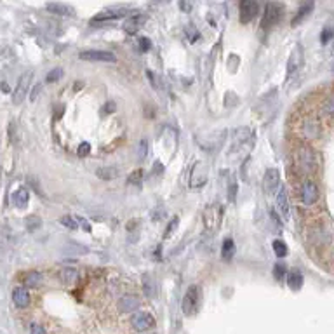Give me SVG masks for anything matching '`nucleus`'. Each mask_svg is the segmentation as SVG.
Here are the masks:
<instances>
[{"mask_svg": "<svg viewBox=\"0 0 334 334\" xmlns=\"http://www.w3.org/2000/svg\"><path fill=\"white\" fill-rule=\"evenodd\" d=\"M178 221H179L178 218H172V219H171V223H169V228H167V230L164 231V239H167V237H171L172 231H174L176 228H178Z\"/></svg>", "mask_w": 334, "mask_h": 334, "instance_id": "58836bf2", "label": "nucleus"}, {"mask_svg": "<svg viewBox=\"0 0 334 334\" xmlns=\"http://www.w3.org/2000/svg\"><path fill=\"white\" fill-rule=\"evenodd\" d=\"M280 188V172L275 167H270L263 176V190L267 195H275Z\"/></svg>", "mask_w": 334, "mask_h": 334, "instance_id": "0eeeda50", "label": "nucleus"}, {"mask_svg": "<svg viewBox=\"0 0 334 334\" xmlns=\"http://www.w3.org/2000/svg\"><path fill=\"white\" fill-rule=\"evenodd\" d=\"M12 301L18 308H26L30 305V294H28L26 287H14L12 289Z\"/></svg>", "mask_w": 334, "mask_h": 334, "instance_id": "2eb2a0df", "label": "nucleus"}, {"mask_svg": "<svg viewBox=\"0 0 334 334\" xmlns=\"http://www.w3.org/2000/svg\"><path fill=\"white\" fill-rule=\"evenodd\" d=\"M206 181H207V174H206V169H204V164L202 162L195 164L193 172H191V187H202V185H206Z\"/></svg>", "mask_w": 334, "mask_h": 334, "instance_id": "f3484780", "label": "nucleus"}, {"mask_svg": "<svg viewBox=\"0 0 334 334\" xmlns=\"http://www.w3.org/2000/svg\"><path fill=\"white\" fill-rule=\"evenodd\" d=\"M145 21L143 16H129L127 20L124 21V32L129 33V35H134L136 32L139 30V26H141V23Z\"/></svg>", "mask_w": 334, "mask_h": 334, "instance_id": "a211bd4d", "label": "nucleus"}, {"mask_svg": "<svg viewBox=\"0 0 334 334\" xmlns=\"http://www.w3.org/2000/svg\"><path fill=\"white\" fill-rule=\"evenodd\" d=\"M28 202H30V191L26 188H18L14 193H12V204L18 207V209H26Z\"/></svg>", "mask_w": 334, "mask_h": 334, "instance_id": "dca6fc26", "label": "nucleus"}, {"mask_svg": "<svg viewBox=\"0 0 334 334\" xmlns=\"http://www.w3.org/2000/svg\"><path fill=\"white\" fill-rule=\"evenodd\" d=\"M301 200L305 206H313L318 202V197H320V190H318V185L315 183L313 179H305L301 183Z\"/></svg>", "mask_w": 334, "mask_h": 334, "instance_id": "20e7f679", "label": "nucleus"}, {"mask_svg": "<svg viewBox=\"0 0 334 334\" xmlns=\"http://www.w3.org/2000/svg\"><path fill=\"white\" fill-rule=\"evenodd\" d=\"M239 12H240V21L242 23H249L250 20H254L259 12V4L258 2H249V0H244L239 5Z\"/></svg>", "mask_w": 334, "mask_h": 334, "instance_id": "9b49d317", "label": "nucleus"}, {"mask_svg": "<svg viewBox=\"0 0 334 334\" xmlns=\"http://www.w3.org/2000/svg\"><path fill=\"white\" fill-rule=\"evenodd\" d=\"M303 136L306 139H317L320 136V131H322V125H320V120H318L317 115H308L305 120H303L301 125Z\"/></svg>", "mask_w": 334, "mask_h": 334, "instance_id": "1a4fd4ad", "label": "nucleus"}, {"mask_svg": "<svg viewBox=\"0 0 334 334\" xmlns=\"http://www.w3.org/2000/svg\"><path fill=\"white\" fill-rule=\"evenodd\" d=\"M223 214H225V209H223V206H219V204H211V206L206 207V211H204V214H202L206 233L212 235L218 231L219 225H221Z\"/></svg>", "mask_w": 334, "mask_h": 334, "instance_id": "f03ea898", "label": "nucleus"}, {"mask_svg": "<svg viewBox=\"0 0 334 334\" xmlns=\"http://www.w3.org/2000/svg\"><path fill=\"white\" fill-rule=\"evenodd\" d=\"M139 44H141V51H148V49L151 47V45H150V40H148L146 37H143V39H139Z\"/></svg>", "mask_w": 334, "mask_h": 334, "instance_id": "a18cd8bd", "label": "nucleus"}, {"mask_svg": "<svg viewBox=\"0 0 334 334\" xmlns=\"http://www.w3.org/2000/svg\"><path fill=\"white\" fill-rule=\"evenodd\" d=\"M61 223H63L66 228H72V230L77 228V219L72 218V216H63V218H61Z\"/></svg>", "mask_w": 334, "mask_h": 334, "instance_id": "4c0bfd02", "label": "nucleus"}, {"mask_svg": "<svg viewBox=\"0 0 334 334\" xmlns=\"http://www.w3.org/2000/svg\"><path fill=\"white\" fill-rule=\"evenodd\" d=\"M334 35V30L331 26H326L324 28V32H322V37H320V40H322V44H329L331 39H333Z\"/></svg>", "mask_w": 334, "mask_h": 334, "instance_id": "e433bc0d", "label": "nucleus"}, {"mask_svg": "<svg viewBox=\"0 0 334 334\" xmlns=\"http://www.w3.org/2000/svg\"><path fill=\"white\" fill-rule=\"evenodd\" d=\"M79 223H82V227L85 228V231H91V227H89V223L85 219H79Z\"/></svg>", "mask_w": 334, "mask_h": 334, "instance_id": "49530a36", "label": "nucleus"}, {"mask_svg": "<svg viewBox=\"0 0 334 334\" xmlns=\"http://www.w3.org/2000/svg\"><path fill=\"white\" fill-rule=\"evenodd\" d=\"M294 164L301 174H313L317 171V155L308 145H299L294 150Z\"/></svg>", "mask_w": 334, "mask_h": 334, "instance_id": "f257e3e1", "label": "nucleus"}, {"mask_svg": "<svg viewBox=\"0 0 334 334\" xmlns=\"http://www.w3.org/2000/svg\"><path fill=\"white\" fill-rule=\"evenodd\" d=\"M141 284H143V292L148 296V298H153V296L157 294L155 278L151 277L150 273H145L143 275V280H141Z\"/></svg>", "mask_w": 334, "mask_h": 334, "instance_id": "412c9836", "label": "nucleus"}, {"mask_svg": "<svg viewBox=\"0 0 334 334\" xmlns=\"http://www.w3.org/2000/svg\"><path fill=\"white\" fill-rule=\"evenodd\" d=\"M199 299H200L199 286H190V287H188V291L185 292V296H183V301H181V308H183V313L187 315V317H191V315L197 312Z\"/></svg>", "mask_w": 334, "mask_h": 334, "instance_id": "7ed1b4c3", "label": "nucleus"}, {"mask_svg": "<svg viewBox=\"0 0 334 334\" xmlns=\"http://www.w3.org/2000/svg\"><path fill=\"white\" fill-rule=\"evenodd\" d=\"M131 326L134 327L136 331H148L155 326V318L151 317L148 312H136L134 315L131 317Z\"/></svg>", "mask_w": 334, "mask_h": 334, "instance_id": "9d476101", "label": "nucleus"}, {"mask_svg": "<svg viewBox=\"0 0 334 334\" xmlns=\"http://www.w3.org/2000/svg\"><path fill=\"white\" fill-rule=\"evenodd\" d=\"M89 153H91V145L87 143V141H84V143L79 145V148H77V155L80 157H87Z\"/></svg>", "mask_w": 334, "mask_h": 334, "instance_id": "f704fd0d", "label": "nucleus"}, {"mask_svg": "<svg viewBox=\"0 0 334 334\" xmlns=\"http://www.w3.org/2000/svg\"><path fill=\"white\" fill-rule=\"evenodd\" d=\"M60 278L63 280V284L72 286V284H75L77 280H79V271H77V268H73V267H64V268H61V271H60Z\"/></svg>", "mask_w": 334, "mask_h": 334, "instance_id": "6ab92c4d", "label": "nucleus"}, {"mask_svg": "<svg viewBox=\"0 0 334 334\" xmlns=\"http://www.w3.org/2000/svg\"><path fill=\"white\" fill-rule=\"evenodd\" d=\"M24 223H26L28 230H37V228H40V225H42V219H40L39 216H28V218L24 219Z\"/></svg>", "mask_w": 334, "mask_h": 334, "instance_id": "2f4dec72", "label": "nucleus"}, {"mask_svg": "<svg viewBox=\"0 0 334 334\" xmlns=\"http://www.w3.org/2000/svg\"><path fill=\"white\" fill-rule=\"evenodd\" d=\"M146 148H148V143L146 141H139V145H138V148H136V159L138 160H143L145 157H146Z\"/></svg>", "mask_w": 334, "mask_h": 334, "instance_id": "473e14b6", "label": "nucleus"}, {"mask_svg": "<svg viewBox=\"0 0 334 334\" xmlns=\"http://www.w3.org/2000/svg\"><path fill=\"white\" fill-rule=\"evenodd\" d=\"M141 179H143V169H134V171L129 174L127 183L129 185H139L141 183Z\"/></svg>", "mask_w": 334, "mask_h": 334, "instance_id": "7c9ffc66", "label": "nucleus"}, {"mask_svg": "<svg viewBox=\"0 0 334 334\" xmlns=\"http://www.w3.org/2000/svg\"><path fill=\"white\" fill-rule=\"evenodd\" d=\"M61 75H63V70L61 68H54V70H51V72L47 73V82H54V80H60Z\"/></svg>", "mask_w": 334, "mask_h": 334, "instance_id": "c9c22d12", "label": "nucleus"}, {"mask_svg": "<svg viewBox=\"0 0 334 334\" xmlns=\"http://www.w3.org/2000/svg\"><path fill=\"white\" fill-rule=\"evenodd\" d=\"M9 138H11V143H18V138H16V124L11 122L9 125Z\"/></svg>", "mask_w": 334, "mask_h": 334, "instance_id": "ea45409f", "label": "nucleus"}, {"mask_svg": "<svg viewBox=\"0 0 334 334\" xmlns=\"http://www.w3.org/2000/svg\"><path fill=\"white\" fill-rule=\"evenodd\" d=\"M96 176L100 179H104V181H110V179H115L119 176V169L113 166H106V167H100L96 171Z\"/></svg>", "mask_w": 334, "mask_h": 334, "instance_id": "b1692460", "label": "nucleus"}, {"mask_svg": "<svg viewBox=\"0 0 334 334\" xmlns=\"http://www.w3.org/2000/svg\"><path fill=\"white\" fill-rule=\"evenodd\" d=\"M250 134H252V132H250L249 129L240 127L239 131H235V132H233V136H235V143H244V141H249Z\"/></svg>", "mask_w": 334, "mask_h": 334, "instance_id": "cd10ccee", "label": "nucleus"}, {"mask_svg": "<svg viewBox=\"0 0 334 334\" xmlns=\"http://www.w3.org/2000/svg\"><path fill=\"white\" fill-rule=\"evenodd\" d=\"M271 247H273V250H275V254H277V258H284V256L287 254V246L282 242V240H273Z\"/></svg>", "mask_w": 334, "mask_h": 334, "instance_id": "c756f323", "label": "nucleus"}, {"mask_svg": "<svg viewBox=\"0 0 334 334\" xmlns=\"http://www.w3.org/2000/svg\"><path fill=\"white\" fill-rule=\"evenodd\" d=\"M273 275L277 280H284V277H286V265L284 263H277L273 268Z\"/></svg>", "mask_w": 334, "mask_h": 334, "instance_id": "72a5a7b5", "label": "nucleus"}, {"mask_svg": "<svg viewBox=\"0 0 334 334\" xmlns=\"http://www.w3.org/2000/svg\"><path fill=\"white\" fill-rule=\"evenodd\" d=\"M277 211L280 212V216H282L286 221L291 218L289 197H287V190L284 187L278 188V193H277Z\"/></svg>", "mask_w": 334, "mask_h": 334, "instance_id": "4468645a", "label": "nucleus"}, {"mask_svg": "<svg viewBox=\"0 0 334 334\" xmlns=\"http://www.w3.org/2000/svg\"><path fill=\"white\" fill-rule=\"evenodd\" d=\"M312 11H313V2H305V4L299 5L298 12H296V18L292 20V26H296V24L301 23V21L305 20Z\"/></svg>", "mask_w": 334, "mask_h": 334, "instance_id": "5701e85b", "label": "nucleus"}, {"mask_svg": "<svg viewBox=\"0 0 334 334\" xmlns=\"http://www.w3.org/2000/svg\"><path fill=\"white\" fill-rule=\"evenodd\" d=\"M237 193H239V185H237V179L231 178L230 183H228V200H230V202H235Z\"/></svg>", "mask_w": 334, "mask_h": 334, "instance_id": "c85d7f7f", "label": "nucleus"}, {"mask_svg": "<svg viewBox=\"0 0 334 334\" xmlns=\"http://www.w3.org/2000/svg\"><path fill=\"white\" fill-rule=\"evenodd\" d=\"M141 306V299L136 294H124L122 298L117 301V308L122 313H129V312H136Z\"/></svg>", "mask_w": 334, "mask_h": 334, "instance_id": "f8f14e48", "label": "nucleus"}, {"mask_svg": "<svg viewBox=\"0 0 334 334\" xmlns=\"http://www.w3.org/2000/svg\"><path fill=\"white\" fill-rule=\"evenodd\" d=\"M303 282H305V277H303L299 271H292V273H289V277H287V286H289V289H292V291L301 289Z\"/></svg>", "mask_w": 334, "mask_h": 334, "instance_id": "393cba45", "label": "nucleus"}, {"mask_svg": "<svg viewBox=\"0 0 334 334\" xmlns=\"http://www.w3.org/2000/svg\"><path fill=\"white\" fill-rule=\"evenodd\" d=\"M280 18H282V7L277 4H267V7H265V16L261 20V28L267 32V30H270L271 26H275L280 21Z\"/></svg>", "mask_w": 334, "mask_h": 334, "instance_id": "423d86ee", "label": "nucleus"}, {"mask_svg": "<svg viewBox=\"0 0 334 334\" xmlns=\"http://www.w3.org/2000/svg\"><path fill=\"white\" fill-rule=\"evenodd\" d=\"M233 254V240L228 237V239L223 240V247H221V256L225 259H230Z\"/></svg>", "mask_w": 334, "mask_h": 334, "instance_id": "a878e982", "label": "nucleus"}, {"mask_svg": "<svg viewBox=\"0 0 334 334\" xmlns=\"http://www.w3.org/2000/svg\"><path fill=\"white\" fill-rule=\"evenodd\" d=\"M303 61H305V54H303V47L301 45H296L292 49L289 56V61H287V73H286V79L289 80L291 77H294L298 73V70L303 66Z\"/></svg>", "mask_w": 334, "mask_h": 334, "instance_id": "6e6552de", "label": "nucleus"}, {"mask_svg": "<svg viewBox=\"0 0 334 334\" xmlns=\"http://www.w3.org/2000/svg\"><path fill=\"white\" fill-rule=\"evenodd\" d=\"M42 280H44L42 273H40V271L32 270V271H28V273H24V277H23V280H21V282H23L24 286H28V287H39L40 284H42Z\"/></svg>", "mask_w": 334, "mask_h": 334, "instance_id": "aec40b11", "label": "nucleus"}, {"mask_svg": "<svg viewBox=\"0 0 334 334\" xmlns=\"http://www.w3.org/2000/svg\"><path fill=\"white\" fill-rule=\"evenodd\" d=\"M40 91H42V82H40V84H35V87H33L32 94H30V100H32V101H35L37 98H39Z\"/></svg>", "mask_w": 334, "mask_h": 334, "instance_id": "79ce46f5", "label": "nucleus"}, {"mask_svg": "<svg viewBox=\"0 0 334 334\" xmlns=\"http://www.w3.org/2000/svg\"><path fill=\"white\" fill-rule=\"evenodd\" d=\"M79 56L80 60L85 61H106V63H113L115 61V54L108 51H82Z\"/></svg>", "mask_w": 334, "mask_h": 334, "instance_id": "ddd939ff", "label": "nucleus"}, {"mask_svg": "<svg viewBox=\"0 0 334 334\" xmlns=\"http://www.w3.org/2000/svg\"><path fill=\"white\" fill-rule=\"evenodd\" d=\"M47 11L56 14V16H73L75 14V11L70 5H63V4H47Z\"/></svg>", "mask_w": 334, "mask_h": 334, "instance_id": "4be33fe9", "label": "nucleus"}, {"mask_svg": "<svg viewBox=\"0 0 334 334\" xmlns=\"http://www.w3.org/2000/svg\"><path fill=\"white\" fill-rule=\"evenodd\" d=\"M320 111H322V115H326V117H331L334 113V100L331 98V96H327L326 100L322 101Z\"/></svg>", "mask_w": 334, "mask_h": 334, "instance_id": "bb28decb", "label": "nucleus"}, {"mask_svg": "<svg viewBox=\"0 0 334 334\" xmlns=\"http://www.w3.org/2000/svg\"><path fill=\"white\" fill-rule=\"evenodd\" d=\"M187 35H188V39H190V42H195V40L199 39V32H197V28H195V32H191V28H188L187 30Z\"/></svg>", "mask_w": 334, "mask_h": 334, "instance_id": "c03bdc74", "label": "nucleus"}, {"mask_svg": "<svg viewBox=\"0 0 334 334\" xmlns=\"http://www.w3.org/2000/svg\"><path fill=\"white\" fill-rule=\"evenodd\" d=\"M30 334H47V333H45V329L40 324H32L30 326Z\"/></svg>", "mask_w": 334, "mask_h": 334, "instance_id": "a19ab883", "label": "nucleus"}, {"mask_svg": "<svg viewBox=\"0 0 334 334\" xmlns=\"http://www.w3.org/2000/svg\"><path fill=\"white\" fill-rule=\"evenodd\" d=\"M113 110H115V103H113V101H108V103L103 106V110H101V113H103V115H108V113H111Z\"/></svg>", "mask_w": 334, "mask_h": 334, "instance_id": "37998d69", "label": "nucleus"}, {"mask_svg": "<svg viewBox=\"0 0 334 334\" xmlns=\"http://www.w3.org/2000/svg\"><path fill=\"white\" fill-rule=\"evenodd\" d=\"M32 79H33V72H24L23 75L20 77L18 85L14 87V92H12V103L14 104L23 103V100L28 96V89H30Z\"/></svg>", "mask_w": 334, "mask_h": 334, "instance_id": "39448f33", "label": "nucleus"}]
</instances>
